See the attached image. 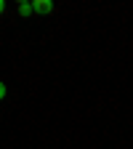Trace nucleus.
Listing matches in <instances>:
<instances>
[{
	"label": "nucleus",
	"mask_w": 133,
	"mask_h": 149,
	"mask_svg": "<svg viewBox=\"0 0 133 149\" xmlns=\"http://www.w3.org/2000/svg\"><path fill=\"white\" fill-rule=\"evenodd\" d=\"M3 96H6V83L0 80V99H3Z\"/></svg>",
	"instance_id": "obj_3"
},
{
	"label": "nucleus",
	"mask_w": 133,
	"mask_h": 149,
	"mask_svg": "<svg viewBox=\"0 0 133 149\" xmlns=\"http://www.w3.org/2000/svg\"><path fill=\"white\" fill-rule=\"evenodd\" d=\"M6 11V3H3V0H0V13H3Z\"/></svg>",
	"instance_id": "obj_4"
},
{
	"label": "nucleus",
	"mask_w": 133,
	"mask_h": 149,
	"mask_svg": "<svg viewBox=\"0 0 133 149\" xmlns=\"http://www.w3.org/2000/svg\"><path fill=\"white\" fill-rule=\"evenodd\" d=\"M32 11L35 13H51L53 3H51V0H32Z\"/></svg>",
	"instance_id": "obj_1"
},
{
	"label": "nucleus",
	"mask_w": 133,
	"mask_h": 149,
	"mask_svg": "<svg viewBox=\"0 0 133 149\" xmlns=\"http://www.w3.org/2000/svg\"><path fill=\"white\" fill-rule=\"evenodd\" d=\"M19 13H22V16H29L32 13V3H19Z\"/></svg>",
	"instance_id": "obj_2"
}]
</instances>
